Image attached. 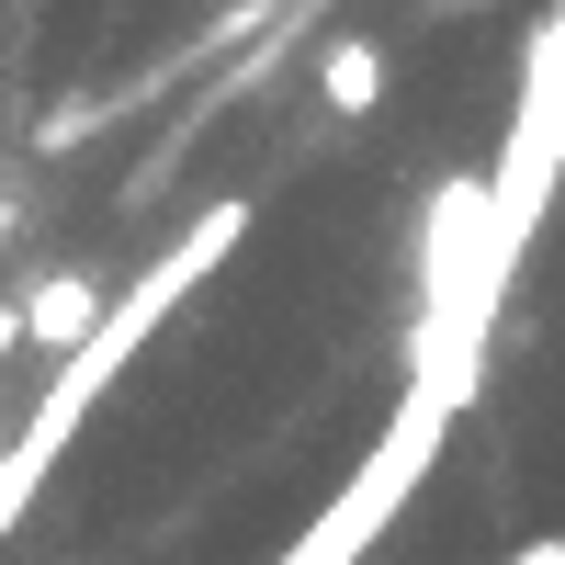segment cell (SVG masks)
Listing matches in <instances>:
<instances>
[{"label": "cell", "instance_id": "1", "mask_svg": "<svg viewBox=\"0 0 565 565\" xmlns=\"http://www.w3.org/2000/svg\"><path fill=\"white\" fill-rule=\"evenodd\" d=\"M452 407H463V373H418V396L396 407V430L362 452V476L328 498V509H317V521L282 543L271 565H362L373 543L396 532V509L430 487V452H441V430H452Z\"/></svg>", "mask_w": 565, "mask_h": 565}, {"label": "cell", "instance_id": "2", "mask_svg": "<svg viewBox=\"0 0 565 565\" xmlns=\"http://www.w3.org/2000/svg\"><path fill=\"white\" fill-rule=\"evenodd\" d=\"M103 317H114L103 271H45L34 295H23V351H45V362H79L90 340H103Z\"/></svg>", "mask_w": 565, "mask_h": 565}, {"label": "cell", "instance_id": "3", "mask_svg": "<svg viewBox=\"0 0 565 565\" xmlns=\"http://www.w3.org/2000/svg\"><path fill=\"white\" fill-rule=\"evenodd\" d=\"M385 79H396L385 34H328V45H317V103H328V114H373V103H385Z\"/></svg>", "mask_w": 565, "mask_h": 565}, {"label": "cell", "instance_id": "4", "mask_svg": "<svg viewBox=\"0 0 565 565\" xmlns=\"http://www.w3.org/2000/svg\"><path fill=\"white\" fill-rule=\"evenodd\" d=\"M498 565H565V532H543V543H509Z\"/></svg>", "mask_w": 565, "mask_h": 565}, {"label": "cell", "instance_id": "5", "mask_svg": "<svg viewBox=\"0 0 565 565\" xmlns=\"http://www.w3.org/2000/svg\"><path fill=\"white\" fill-rule=\"evenodd\" d=\"M23 351V306H0V362H12Z\"/></svg>", "mask_w": 565, "mask_h": 565}, {"label": "cell", "instance_id": "6", "mask_svg": "<svg viewBox=\"0 0 565 565\" xmlns=\"http://www.w3.org/2000/svg\"><path fill=\"white\" fill-rule=\"evenodd\" d=\"M0 249H12V204H0Z\"/></svg>", "mask_w": 565, "mask_h": 565}, {"label": "cell", "instance_id": "7", "mask_svg": "<svg viewBox=\"0 0 565 565\" xmlns=\"http://www.w3.org/2000/svg\"><path fill=\"white\" fill-rule=\"evenodd\" d=\"M441 12H487V0H441Z\"/></svg>", "mask_w": 565, "mask_h": 565}]
</instances>
